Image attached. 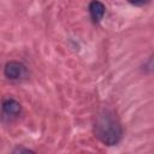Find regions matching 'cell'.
<instances>
[{
  "label": "cell",
  "instance_id": "5b68a950",
  "mask_svg": "<svg viewBox=\"0 0 154 154\" xmlns=\"http://www.w3.org/2000/svg\"><path fill=\"white\" fill-rule=\"evenodd\" d=\"M13 153H34V150L32 149H30V148H25V147H22V146H17L13 150H12Z\"/></svg>",
  "mask_w": 154,
  "mask_h": 154
},
{
  "label": "cell",
  "instance_id": "6da1fadb",
  "mask_svg": "<svg viewBox=\"0 0 154 154\" xmlns=\"http://www.w3.org/2000/svg\"><path fill=\"white\" fill-rule=\"evenodd\" d=\"M94 134L105 146H117L123 138V128L117 114L109 108H102L95 117Z\"/></svg>",
  "mask_w": 154,
  "mask_h": 154
},
{
  "label": "cell",
  "instance_id": "7a4b0ae2",
  "mask_svg": "<svg viewBox=\"0 0 154 154\" xmlns=\"http://www.w3.org/2000/svg\"><path fill=\"white\" fill-rule=\"evenodd\" d=\"M4 75L6 78L11 81H17V79L26 77L28 70L23 63L17 61V60H10L4 66Z\"/></svg>",
  "mask_w": 154,
  "mask_h": 154
},
{
  "label": "cell",
  "instance_id": "8992f818",
  "mask_svg": "<svg viewBox=\"0 0 154 154\" xmlns=\"http://www.w3.org/2000/svg\"><path fill=\"white\" fill-rule=\"evenodd\" d=\"M132 5H136V6H142V5H144V4H147V2H149L150 0H129Z\"/></svg>",
  "mask_w": 154,
  "mask_h": 154
},
{
  "label": "cell",
  "instance_id": "3957f363",
  "mask_svg": "<svg viewBox=\"0 0 154 154\" xmlns=\"http://www.w3.org/2000/svg\"><path fill=\"white\" fill-rule=\"evenodd\" d=\"M1 109H2V113L6 117H17L22 112V106L17 100L8 97V99L2 100Z\"/></svg>",
  "mask_w": 154,
  "mask_h": 154
},
{
  "label": "cell",
  "instance_id": "277c9868",
  "mask_svg": "<svg viewBox=\"0 0 154 154\" xmlns=\"http://www.w3.org/2000/svg\"><path fill=\"white\" fill-rule=\"evenodd\" d=\"M89 14L94 23H100L106 13V6L100 0H93L89 4Z\"/></svg>",
  "mask_w": 154,
  "mask_h": 154
}]
</instances>
